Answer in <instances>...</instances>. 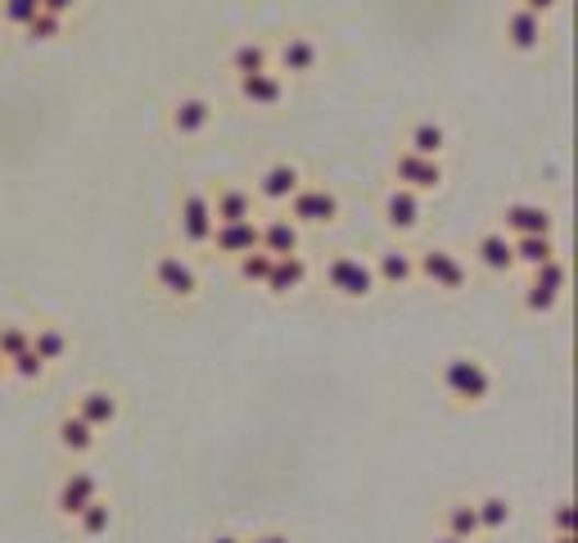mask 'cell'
I'll use <instances>...</instances> for the list:
<instances>
[{
    "mask_svg": "<svg viewBox=\"0 0 578 543\" xmlns=\"http://www.w3.org/2000/svg\"><path fill=\"white\" fill-rule=\"evenodd\" d=\"M475 517H479V534H502L515 521V502L502 494H484L475 498Z\"/></svg>",
    "mask_w": 578,
    "mask_h": 543,
    "instance_id": "30",
    "label": "cell"
},
{
    "mask_svg": "<svg viewBox=\"0 0 578 543\" xmlns=\"http://www.w3.org/2000/svg\"><path fill=\"white\" fill-rule=\"evenodd\" d=\"M416 281L443 290V295H461L471 285V263L447 245H430L416 253Z\"/></svg>",
    "mask_w": 578,
    "mask_h": 543,
    "instance_id": "3",
    "label": "cell"
},
{
    "mask_svg": "<svg viewBox=\"0 0 578 543\" xmlns=\"http://www.w3.org/2000/svg\"><path fill=\"white\" fill-rule=\"evenodd\" d=\"M0 376H5V358H0Z\"/></svg>",
    "mask_w": 578,
    "mask_h": 543,
    "instance_id": "44",
    "label": "cell"
},
{
    "mask_svg": "<svg viewBox=\"0 0 578 543\" xmlns=\"http://www.w3.org/2000/svg\"><path fill=\"white\" fill-rule=\"evenodd\" d=\"M46 372H50V367H46V362L36 358L32 349H23L19 358H10V362H5V376L23 381V385H36V381H46Z\"/></svg>",
    "mask_w": 578,
    "mask_h": 543,
    "instance_id": "33",
    "label": "cell"
},
{
    "mask_svg": "<svg viewBox=\"0 0 578 543\" xmlns=\"http://www.w3.org/2000/svg\"><path fill=\"white\" fill-rule=\"evenodd\" d=\"M560 295H565V263H560V253H556V259H547V263L529 268V285H524V295H520L524 313L543 317V313H552L560 304Z\"/></svg>",
    "mask_w": 578,
    "mask_h": 543,
    "instance_id": "8",
    "label": "cell"
},
{
    "mask_svg": "<svg viewBox=\"0 0 578 543\" xmlns=\"http://www.w3.org/2000/svg\"><path fill=\"white\" fill-rule=\"evenodd\" d=\"M23 349H32V326L23 321H0V358H19Z\"/></svg>",
    "mask_w": 578,
    "mask_h": 543,
    "instance_id": "34",
    "label": "cell"
},
{
    "mask_svg": "<svg viewBox=\"0 0 578 543\" xmlns=\"http://www.w3.org/2000/svg\"><path fill=\"white\" fill-rule=\"evenodd\" d=\"M430 543H466V539H456V534H443V530H439V534H434Z\"/></svg>",
    "mask_w": 578,
    "mask_h": 543,
    "instance_id": "42",
    "label": "cell"
},
{
    "mask_svg": "<svg viewBox=\"0 0 578 543\" xmlns=\"http://www.w3.org/2000/svg\"><path fill=\"white\" fill-rule=\"evenodd\" d=\"M321 55L326 50H321V42L313 32H290L272 46V68L285 72L290 82H298V78H313V72L321 68Z\"/></svg>",
    "mask_w": 578,
    "mask_h": 543,
    "instance_id": "6",
    "label": "cell"
},
{
    "mask_svg": "<svg viewBox=\"0 0 578 543\" xmlns=\"http://www.w3.org/2000/svg\"><path fill=\"white\" fill-rule=\"evenodd\" d=\"M497 231L515 236H556V217L547 204H529V200H511L502 213H497Z\"/></svg>",
    "mask_w": 578,
    "mask_h": 543,
    "instance_id": "11",
    "label": "cell"
},
{
    "mask_svg": "<svg viewBox=\"0 0 578 543\" xmlns=\"http://www.w3.org/2000/svg\"><path fill=\"white\" fill-rule=\"evenodd\" d=\"M262 68H272V46L267 42H236L230 46V55H226V72L230 78H249V72H262Z\"/></svg>",
    "mask_w": 578,
    "mask_h": 543,
    "instance_id": "27",
    "label": "cell"
},
{
    "mask_svg": "<svg viewBox=\"0 0 578 543\" xmlns=\"http://www.w3.org/2000/svg\"><path fill=\"white\" fill-rule=\"evenodd\" d=\"M371 272L379 290H407L416 281V249H403V245L379 249L371 259Z\"/></svg>",
    "mask_w": 578,
    "mask_h": 543,
    "instance_id": "19",
    "label": "cell"
},
{
    "mask_svg": "<svg viewBox=\"0 0 578 543\" xmlns=\"http://www.w3.org/2000/svg\"><path fill=\"white\" fill-rule=\"evenodd\" d=\"M471 259H475V268L479 272H488V276H507V272H515V253H511V236L507 231H484L479 240H475V249H471Z\"/></svg>",
    "mask_w": 578,
    "mask_h": 543,
    "instance_id": "20",
    "label": "cell"
},
{
    "mask_svg": "<svg viewBox=\"0 0 578 543\" xmlns=\"http://www.w3.org/2000/svg\"><path fill=\"white\" fill-rule=\"evenodd\" d=\"M72 412L82 417L91 430H113L118 417H123V398H118V389H109V385H91V389L77 394Z\"/></svg>",
    "mask_w": 578,
    "mask_h": 543,
    "instance_id": "17",
    "label": "cell"
},
{
    "mask_svg": "<svg viewBox=\"0 0 578 543\" xmlns=\"http://www.w3.org/2000/svg\"><path fill=\"white\" fill-rule=\"evenodd\" d=\"M217 123V104L208 95H177L168 104V132L181 140H195Z\"/></svg>",
    "mask_w": 578,
    "mask_h": 543,
    "instance_id": "10",
    "label": "cell"
},
{
    "mask_svg": "<svg viewBox=\"0 0 578 543\" xmlns=\"http://www.w3.org/2000/svg\"><path fill=\"white\" fill-rule=\"evenodd\" d=\"M245 543H294V534H285V530H262V534H253Z\"/></svg>",
    "mask_w": 578,
    "mask_h": 543,
    "instance_id": "40",
    "label": "cell"
},
{
    "mask_svg": "<svg viewBox=\"0 0 578 543\" xmlns=\"http://www.w3.org/2000/svg\"><path fill=\"white\" fill-rule=\"evenodd\" d=\"M208 249L217 253V259H230V263H236L240 253L258 249V217H245V223H217Z\"/></svg>",
    "mask_w": 578,
    "mask_h": 543,
    "instance_id": "21",
    "label": "cell"
},
{
    "mask_svg": "<svg viewBox=\"0 0 578 543\" xmlns=\"http://www.w3.org/2000/svg\"><path fill=\"white\" fill-rule=\"evenodd\" d=\"M447 145H452V136H447V127H443V123H434V118L411 123V127H407V136H403V150L426 155V159H443V155H447Z\"/></svg>",
    "mask_w": 578,
    "mask_h": 543,
    "instance_id": "24",
    "label": "cell"
},
{
    "mask_svg": "<svg viewBox=\"0 0 578 543\" xmlns=\"http://www.w3.org/2000/svg\"><path fill=\"white\" fill-rule=\"evenodd\" d=\"M149 285H154V295H163L168 304H190L200 295V272L185 253H159V259L149 263Z\"/></svg>",
    "mask_w": 578,
    "mask_h": 543,
    "instance_id": "5",
    "label": "cell"
},
{
    "mask_svg": "<svg viewBox=\"0 0 578 543\" xmlns=\"http://www.w3.org/2000/svg\"><path fill=\"white\" fill-rule=\"evenodd\" d=\"M556 5H560V0H520V10H529V14H537V19L556 14Z\"/></svg>",
    "mask_w": 578,
    "mask_h": 543,
    "instance_id": "38",
    "label": "cell"
},
{
    "mask_svg": "<svg viewBox=\"0 0 578 543\" xmlns=\"http://www.w3.org/2000/svg\"><path fill=\"white\" fill-rule=\"evenodd\" d=\"M55 440H59V449H64L68 457H87V453H95V444H100V430H91L77 412H64L59 426H55Z\"/></svg>",
    "mask_w": 578,
    "mask_h": 543,
    "instance_id": "26",
    "label": "cell"
},
{
    "mask_svg": "<svg viewBox=\"0 0 578 543\" xmlns=\"http://www.w3.org/2000/svg\"><path fill=\"white\" fill-rule=\"evenodd\" d=\"M77 5H82V0H42V10L46 14H59V19H68Z\"/></svg>",
    "mask_w": 578,
    "mask_h": 543,
    "instance_id": "39",
    "label": "cell"
},
{
    "mask_svg": "<svg viewBox=\"0 0 578 543\" xmlns=\"http://www.w3.org/2000/svg\"><path fill=\"white\" fill-rule=\"evenodd\" d=\"M236 95L249 104V109H262V114H272L290 100V78L276 68H262V72H249V78H236Z\"/></svg>",
    "mask_w": 578,
    "mask_h": 543,
    "instance_id": "12",
    "label": "cell"
},
{
    "mask_svg": "<svg viewBox=\"0 0 578 543\" xmlns=\"http://www.w3.org/2000/svg\"><path fill=\"white\" fill-rule=\"evenodd\" d=\"M68 349H72V340H68V331H64V326H55V321L32 326V353L42 358L46 367H59V362L68 358Z\"/></svg>",
    "mask_w": 578,
    "mask_h": 543,
    "instance_id": "29",
    "label": "cell"
},
{
    "mask_svg": "<svg viewBox=\"0 0 578 543\" xmlns=\"http://www.w3.org/2000/svg\"><path fill=\"white\" fill-rule=\"evenodd\" d=\"M303 181H307V177H303V168H298V163H290V159H281V163H267V168L253 177V186H249V191H253V200H258V204L281 208V204H285V200L303 186Z\"/></svg>",
    "mask_w": 578,
    "mask_h": 543,
    "instance_id": "13",
    "label": "cell"
},
{
    "mask_svg": "<svg viewBox=\"0 0 578 543\" xmlns=\"http://www.w3.org/2000/svg\"><path fill=\"white\" fill-rule=\"evenodd\" d=\"M213 227H217V217H213L208 191H185L177 200V236H181V245L185 249H208Z\"/></svg>",
    "mask_w": 578,
    "mask_h": 543,
    "instance_id": "7",
    "label": "cell"
},
{
    "mask_svg": "<svg viewBox=\"0 0 578 543\" xmlns=\"http://www.w3.org/2000/svg\"><path fill=\"white\" fill-rule=\"evenodd\" d=\"M511 253H515V268H537V263L556 259V240L552 236H515Z\"/></svg>",
    "mask_w": 578,
    "mask_h": 543,
    "instance_id": "31",
    "label": "cell"
},
{
    "mask_svg": "<svg viewBox=\"0 0 578 543\" xmlns=\"http://www.w3.org/2000/svg\"><path fill=\"white\" fill-rule=\"evenodd\" d=\"M307 276H313V263H307L303 249L298 253H276L272 272H267V281H262V290L272 299H290V295H298V290L307 285Z\"/></svg>",
    "mask_w": 578,
    "mask_h": 543,
    "instance_id": "18",
    "label": "cell"
},
{
    "mask_svg": "<svg viewBox=\"0 0 578 543\" xmlns=\"http://www.w3.org/2000/svg\"><path fill=\"white\" fill-rule=\"evenodd\" d=\"M326 290L349 304H362L375 295V272H371V259H362V253H335V259H326Z\"/></svg>",
    "mask_w": 578,
    "mask_h": 543,
    "instance_id": "4",
    "label": "cell"
},
{
    "mask_svg": "<svg viewBox=\"0 0 578 543\" xmlns=\"http://www.w3.org/2000/svg\"><path fill=\"white\" fill-rule=\"evenodd\" d=\"M439 530H443V534H456V539H466V543L484 539V534H479V517H475V498H447L443 512H439Z\"/></svg>",
    "mask_w": 578,
    "mask_h": 543,
    "instance_id": "25",
    "label": "cell"
},
{
    "mask_svg": "<svg viewBox=\"0 0 578 543\" xmlns=\"http://www.w3.org/2000/svg\"><path fill=\"white\" fill-rule=\"evenodd\" d=\"M552 530H556V534H574V502H569V498H560V502L552 507Z\"/></svg>",
    "mask_w": 578,
    "mask_h": 543,
    "instance_id": "37",
    "label": "cell"
},
{
    "mask_svg": "<svg viewBox=\"0 0 578 543\" xmlns=\"http://www.w3.org/2000/svg\"><path fill=\"white\" fill-rule=\"evenodd\" d=\"M104 494V485H100V476L95 471H87V466H72L68 476L59 480V489H55V517L59 521H72L82 507L91 502V498H100Z\"/></svg>",
    "mask_w": 578,
    "mask_h": 543,
    "instance_id": "15",
    "label": "cell"
},
{
    "mask_svg": "<svg viewBox=\"0 0 578 543\" xmlns=\"http://www.w3.org/2000/svg\"><path fill=\"white\" fill-rule=\"evenodd\" d=\"M267 272H272V253H267V249H249V253H240V259H236V276L245 285H262Z\"/></svg>",
    "mask_w": 578,
    "mask_h": 543,
    "instance_id": "32",
    "label": "cell"
},
{
    "mask_svg": "<svg viewBox=\"0 0 578 543\" xmlns=\"http://www.w3.org/2000/svg\"><path fill=\"white\" fill-rule=\"evenodd\" d=\"M72 530H77V539H87V543H95V539H104L109 530H113V502L100 494V498H91L82 512H77L72 521H68Z\"/></svg>",
    "mask_w": 578,
    "mask_h": 543,
    "instance_id": "28",
    "label": "cell"
},
{
    "mask_svg": "<svg viewBox=\"0 0 578 543\" xmlns=\"http://www.w3.org/2000/svg\"><path fill=\"white\" fill-rule=\"evenodd\" d=\"M443 181H447L443 159H426V155H411V150L394 155V186H407L416 195H434V191H443Z\"/></svg>",
    "mask_w": 578,
    "mask_h": 543,
    "instance_id": "9",
    "label": "cell"
},
{
    "mask_svg": "<svg viewBox=\"0 0 578 543\" xmlns=\"http://www.w3.org/2000/svg\"><path fill=\"white\" fill-rule=\"evenodd\" d=\"M208 543H245V539L230 534V530H217V534H208Z\"/></svg>",
    "mask_w": 578,
    "mask_h": 543,
    "instance_id": "41",
    "label": "cell"
},
{
    "mask_svg": "<svg viewBox=\"0 0 578 543\" xmlns=\"http://www.w3.org/2000/svg\"><path fill=\"white\" fill-rule=\"evenodd\" d=\"M23 36H32V42H59L64 36V19L59 14H46V10H36L23 27Z\"/></svg>",
    "mask_w": 578,
    "mask_h": 543,
    "instance_id": "35",
    "label": "cell"
},
{
    "mask_svg": "<svg viewBox=\"0 0 578 543\" xmlns=\"http://www.w3.org/2000/svg\"><path fill=\"white\" fill-rule=\"evenodd\" d=\"M552 543H578L574 534H552Z\"/></svg>",
    "mask_w": 578,
    "mask_h": 543,
    "instance_id": "43",
    "label": "cell"
},
{
    "mask_svg": "<svg viewBox=\"0 0 578 543\" xmlns=\"http://www.w3.org/2000/svg\"><path fill=\"white\" fill-rule=\"evenodd\" d=\"M379 217H384V227L398 231V236H411L420 223H426V195H416L407 186H389L379 200Z\"/></svg>",
    "mask_w": 578,
    "mask_h": 543,
    "instance_id": "14",
    "label": "cell"
},
{
    "mask_svg": "<svg viewBox=\"0 0 578 543\" xmlns=\"http://www.w3.org/2000/svg\"><path fill=\"white\" fill-rule=\"evenodd\" d=\"M258 249H267L276 259V253H298L303 249V227H294L290 217L272 213V217H258Z\"/></svg>",
    "mask_w": 578,
    "mask_h": 543,
    "instance_id": "23",
    "label": "cell"
},
{
    "mask_svg": "<svg viewBox=\"0 0 578 543\" xmlns=\"http://www.w3.org/2000/svg\"><path fill=\"white\" fill-rule=\"evenodd\" d=\"M213 204V217L217 223H245V217H258V200L249 186H240V181H226V186H217L208 195Z\"/></svg>",
    "mask_w": 578,
    "mask_h": 543,
    "instance_id": "22",
    "label": "cell"
},
{
    "mask_svg": "<svg viewBox=\"0 0 578 543\" xmlns=\"http://www.w3.org/2000/svg\"><path fill=\"white\" fill-rule=\"evenodd\" d=\"M439 385H443V394L452 398V404L479 408V404H488V394H492V367L484 358H475V353H452V358H443V367H439Z\"/></svg>",
    "mask_w": 578,
    "mask_h": 543,
    "instance_id": "1",
    "label": "cell"
},
{
    "mask_svg": "<svg viewBox=\"0 0 578 543\" xmlns=\"http://www.w3.org/2000/svg\"><path fill=\"white\" fill-rule=\"evenodd\" d=\"M502 42H507L511 55H537L543 42H547V19H537V14L520 10V5L507 10L502 14Z\"/></svg>",
    "mask_w": 578,
    "mask_h": 543,
    "instance_id": "16",
    "label": "cell"
},
{
    "mask_svg": "<svg viewBox=\"0 0 578 543\" xmlns=\"http://www.w3.org/2000/svg\"><path fill=\"white\" fill-rule=\"evenodd\" d=\"M285 217L294 227H335L339 217H343V200H339V191H330V186H321V181H303V186L285 200Z\"/></svg>",
    "mask_w": 578,
    "mask_h": 543,
    "instance_id": "2",
    "label": "cell"
},
{
    "mask_svg": "<svg viewBox=\"0 0 578 543\" xmlns=\"http://www.w3.org/2000/svg\"><path fill=\"white\" fill-rule=\"evenodd\" d=\"M42 10V0H0V23H10V27H27V19Z\"/></svg>",
    "mask_w": 578,
    "mask_h": 543,
    "instance_id": "36",
    "label": "cell"
}]
</instances>
